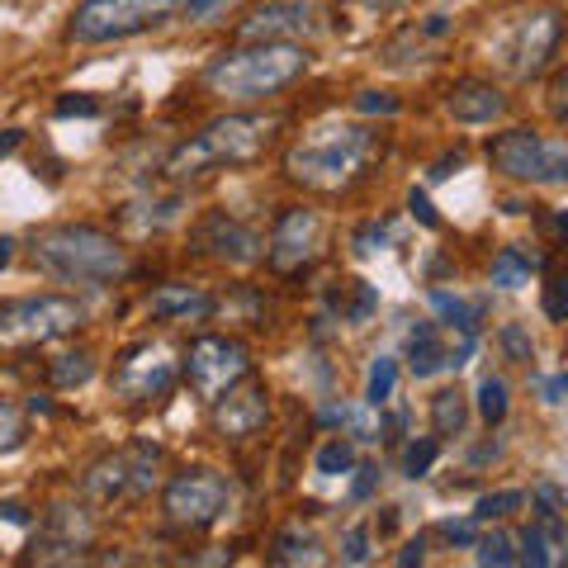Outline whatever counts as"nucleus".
Instances as JSON below:
<instances>
[{"label":"nucleus","mask_w":568,"mask_h":568,"mask_svg":"<svg viewBox=\"0 0 568 568\" xmlns=\"http://www.w3.org/2000/svg\"><path fill=\"white\" fill-rule=\"evenodd\" d=\"M384 162V133L369 123H327L284 152V175L317 194H342L361 185Z\"/></svg>","instance_id":"nucleus-1"},{"label":"nucleus","mask_w":568,"mask_h":568,"mask_svg":"<svg viewBox=\"0 0 568 568\" xmlns=\"http://www.w3.org/2000/svg\"><path fill=\"white\" fill-rule=\"evenodd\" d=\"M280 133V119H265V114H223V119H209L200 133L185 138L175 148L162 171L171 181H194L204 171H223V166H252L271 152V142Z\"/></svg>","instance_id":"nucleus-2"},{"label":"nucleus","mask_w":568,"mask_h":568,"mask_svg":"<svg viewBox=\"0 0 568 568\" xmlns=\"http://www.w3.org/2000/svg\"><path fill=\"white\" fill-rule=\"evenodd\" d=\"M33 261L62 284H85V290H104L129 275V252L114 233L91 223H58L33 237Z\"/></svg>","instance_id":"nucleus-3"},{"label":"nucleus","mask_w":568,"mask_h":568,"mask_svg":"<svg viewBox=\"0 0 568 568\" xmlns=\"http://www.w3.org/2000/svg\"><path fill=\"white\" fill-rule=\"evenodd\" d=\"M308 71V48L298 43H242L233 52H219L204 67V91L223 100H265L280 95Z\"/></svg>","instance_id":"nucleus-4"},{"label":"nucleus","mask_w":568,"mask_h":568,"mask_svg":"<svg viewBox=\"0 0 568 568\" xmlns=\"http://www.w3.org/2000/svg\"><path fill=\"white\" fill-rule=\"evenodd\" d=\"M181 14V0H81L67 24V39L81 48L123 43L138 33H156Z\"/></svg>","instance_id":"nucleus-5"},{"label":"nucleus","mask_w":568,"mask_h":568,"mask_svg":"<svg viewBox=\"0 0 568 568\" xmlns=\"http://www.w3.org/2000/svg\"><path fill=\"white\" fill-rule=\"evenodd\" d=\"M85 323V308L67 294H29L0 304V351H29L62 342Z\"/></svg>","instance_id":"nucleus-6"},{"label":"nucleus","mask_w":568,"mask_h":568,"mask_svg":"<svg viewBox=\"0 0 568 568\" xmlns=\"http://www.w3.org/2000/svg\"><path fill=\"white\" fill-rule=\"evenodd\" d=\"M488 166L521 185H564L568 148L564 138H545L536 129H507L488 138Z\"/></svg>","instance_id":"nucleus-7"},{"label":"nucleus","mask_w":568,"mask_h":568,"mask_svg":"<svg viewBox=\"0 0 568 568\" xmlns=\"http://www.w3.org/2000/svg\"><path fill=\"white\" fill-rule=\"evenodd\" d=\"M156 469H162V446H152V440H133V446H119L110 455H100L91 469L81 478V493L91 497V503H138V497H148L152 484H156Z\"/></svg>","instance_id":"nucleus-8"},{"label":"nucleus","mask_w":568,"mask_h":568,"mask_svg":"<svg viewBox=\"0 0 568 568\" xmlns=\"http://www.w3.org/2000/svg\"><path fill=\"white\" fill-rule=\"evenodd\" d=\"M233 507V484L219 469H181L162 488V511L181 530H209Z\"/></svg>","instance_id":"nucleus-9"},{"label":"nucleus","mask_w":568,"mask_h":568,"mask_svg":"<svg viewBox=\"0 0 568 568\" xmlns=\"http://www.w3.org/2000/svg\"><path fill=\"white\" fill-rule=\"evenodd\" d=\"M175 379H181V365L171 361V351L162 342H133L114 355V369H110V384H114V398H123L129 407H148V403H162Z\"/></svg>","instance_id":"nucleus-10"},{"label":"nucleus","mask_w":568,"mask_h":568,"mask_svg":"<svg viewBox=\"0 0 568 568\" xmlns=\"http://www.w3.org/2000/svg\"><path fill=\"white\" fill-rule=\"evenodd\" d=\"M181 375L194 394L213 403L219 394H227L233 384L252 375V346H246L242 336H219V332L200 336V342H190V351H185Z\"/></svg>","instance_id":"nucleus-11"},{"label":"nucleus","mask_w":568,"mask_h":568,"mask_svg":"<svg viewBox=\"0 0 568 568\" xmlns=\"http://www.w3.org/2000/svg\"><path fill=\"white\" fill-rule=\"evenodd\" d=\"M559 43H564L559 10H530L507 29V39L497 43V62H503L517 81H530L559 58Z\"/></svg>","instance_id":"nucleus-12"},{"label":"nucleus","mask_w":568,"mask_h":568,"mask_svg":"<svg viewBox=\"0 0 568 568\" xmlns=\"http://www.w3.org/2000/svg\"><path fill=\"white\" fill-rule=\"evenodd\" d=\"M323 252V213L308 204H290L275 213V227L265 237V261L275 275H298L308 271Z\"/></svg>","instance_id":"nucleus-13"},{"label":"nucleus","mask_w":568,"mask_h":568,"mask_svg":"<svg viewBox=\"0 0 568 568\" xmlns=\"http://www.w3.org/2000/svg\"><path fill=\"white\" fill-rule=\"evenodd\" d=\"M95 540V517L77 503H52L43 511V526L33 536L29 564H77Z\"/></svg>","instance_id":"nucleus-14"},{"label":"nucleus","mask_w":568,"mask_h":568,"mask_svg":"<svg viewBox=\"0 0 568 568\" xmlns=\"http://www.w3.org/2000/svg\"><path fill=\"white\" fill-rule=\"evenodd\" d=\"M323 29L313 0H265L246 20L237 24L242 43H294V39H313Z\"/></svg>","instance_id":"nucleus-15"},{"label":"nucleus","mask_w":568,"mask_h":568,"mask_svg":"<svg viewBox=\"0 0 568 568\" xmlns=\"http://www.w3.org/2000/svg\"><path fill=\"white\" fill-rule=\"evenodd\" d=\"M194 252L223 261V265H256V261H265V237L252 223L213 209L200 219V227H194Z\"/></svg>","instance_id":"nucleus-16"},{"label":"nucleus","mask_w":568,"mask_h":568,"mask_svg":"<svg viewBox=\"0 0 568 568\" xmlns=\"http://www.w3.org/2000/svg\"><path fill=\"white\" fill-rule=\"evenodd\" d=\"M271 426V388L265 384H233L213 398V432L223 440H252Z\"/></svg>","instance_id":"nucleus-17"},{"label":"nucleus","mask_w":568,"mask_h":568,"mask_svg":"<svg viewBox=\"0 0 568 568\" xmlns=\"http://www.w3.org/2000/svg\"><path fill=\"white\" fill-rule=\"evenodd\" d=\"M446 114L455 123H493L507 114V95L503 85H493L484 77H459L446 91Z\"/></svg>","instance_id":"nucleus-18"},{"label":"nucleus","mask_w":568,"mask_h":568,"mask_svg":"<svg viewBox=\"0 0 568 568\" xmlns=\"http://www.w3.org/2000/svg\"><path fill=\"white\" fill-rule=\"evenodd\" d=\"M213 308H219V298L194 290V284H162L148 294V313L156 323H204Z\"/></svg>","instance_id":"nucleus-19"},{"label":"nucleus","mask_w":568,"mask_h":568,"mask_svg":"<svg viewBox=\"0 0 568 568\" xmlns=\"http://www.w3.org/2000/svg\"><path fill=\"white\" fill-rule=\"evenodd\" d=\"M327 308H332V317H342L346 327H361L379 313V290L369 280H336L327 290Z\"/></svg>","instance_id":"nucleus-20"},{"label":"nucleus","mask_w":568,"mask_h":568,"mask_svg":"<svg viewBox=\"0 0 568 568\" xmlns=\"http://www.w3.org/2000/svg\"><path fill=\"white\" fill-rule=\"evenodd\" d=\"M517 564L530 568H555L564 559V545H568V526L564 521H530L517 540Z\"/></svg>","instance_id":"nucleus-21"},{"label":"nucleus","mask_w":568,"mask_h":568,"mask_svg":"<svg viewBox=\"0 0 568 568\" xmlns=\"http://www.w3.org/2000/svg\"><path fill=\"white\" fill-rule=\"evenodd\" d=\"M450 361L446 342H440V327L436 323H413V332H407V369H413L417 379H432L440 375Z\"/></svg>","instance_id":"nucleus-22"},{"label":"nucleus","mask_w":568,"mask_h":568,"mask_svg":"<svg viewBox=\"0 0 568 568\" xmlns=\"http://www.w3.org/2000/svg\"><path fill=\"white\" fill-rule=\"evenodd\" d=\"M540 265H545V256H540V252H530V246L511 242V246H503V252L493 256L488 280L497 284V290H521V284H530V280L540 275Z\"/></svg>","instance_id":"nucleus-23"},{"label":"nucleus","mask_w":568,"mask_h":568,"mask_svg":"<svg viewBox=\"0 0 568 568\" xmlns=\"http://www.w3.org/2000/svg\"><path fill=\"white\" fill-rule=\"evenodd\" d=\"M432 308L446 327H455L459 336H478V323H484V304H469L450 290H432Z\"/></svg>","instance_id":"nucleus-24"},{"label":"nucleus","mask_w":568,"mask_h":568,"mask_svg":"<svg viewBox=\"0 0 568 568\" xmlns=\"http://www.w3.org/2000/svg\"><path fill=\"white\" fill-rule=\"evenodd\" d=\"M271 564H323V540L304 526L280 530L275 545H271Z\"/></svg>","instance_id":"nucleus-25"},{"label":"nucleus","mask_w":568,"mask_h":568,"mask_svg":"<svg viewBox=\"0 0 568 568\" xmlns=\"http://www.w3.org/2000/svg\"><path fill=\"white\" fill-rule=\"evenodd\" d=\"M175 219H181V200H152V204H123L119 209V223H129L133 233H162V227H171Z\"/></svg>","instance_id":"nucleus-26"},{"label":"nucleus","mask_w":568,"mask_h":568,"mask_svg":"<svg viewBox=\"0 0 568 568\" xmlns=\"http://www.w3.org/2000/svg\"><path fill=\"white\" fill-rule=\"evenodd\" d=\"M432 426H436V436H465L469 398L459 394V388H440V394L432 398Z\"/></svg>","instance_id":"nucleus-27"},{"label":"nucleus","mask_w":568,"mask_h":568,"mask_svg":"<svg viewBox=\"0 0 568 568\" xmlns=\"http://www.w3.org/2000/svg\"><path fill=\"white\" fill-rule=\"evenodd\" d=\"M48 379L58 388H81L95 379V355L91 351H62L48 361Z\"/></svg>","instance_id":"nucleus-28"},{"label":"nucleus","mask_w":568,"mask_h":568,"mask_svg":"<svg viewBox=\"0 0 568 568\" xmlns=\"http://www.w3.org/2000/svg\"><path fill=\"white\" fill-rule=\"evenodd\" d=\"M521 507H526V493H521V488H497V493H484V497H478L469 517H474L478 526H488V521H507V517H517Z\"/></svg>","instance_id":"nucleus-29"},{"label":"nucleus","mask_w":568,"mask_h":568,"mask_svg":"<svg viewBox=\"0 0 568 568\" xmlns=\"http://www.w3.org/2000/svg\"><path fill=\"white\" fill-rule=\"evenodd\" d=\"M474 559L478 564H493V568H507V564H517V536L511 530H478V540H474Z\"/></svg>","instance_id":"nucleus-30"},{"label":"nucleus","mask_w":568,"mask_h":568,"mask_svg":"<svg viewBox=\"0 0 568 568\" xmlns=\"http://www.w3.org/2000/svg\"><path fill=\"white\" fill-rule=\"evenodd\" d=\"M394 388H398V361L394 355H375V365H369V384H365V403L384 407L388 398H394Z\"/></svg>","instance_id":"nucleus-31"},{"label":"nucleus","mask_w":568,"mask_h":568,"mask_svg":"<svg viewBox=\"0 0 568 568\" xmlns=\"http://www.w3.org/2000/svg\"><path fill=\"white\" fill-rule=\"evenodd\" d=\"M388 242H394V219H369L351 233V252L355 256H379V252H388Z\"/></svg>","instance_id":"nucleus-32"},{"label":"nucleus","mask_w":568,"mask_h":568,"mask_svg":"<svg viewBox=\"0 0 568 568\" xmlns=\"http://www.w3.org/2000/svg\"><path fill=\"white\" fill-rule=\"evenodd\" d=\"M351 465H355V446L346 436H332L327 446L317 450V459H313V469L323 478H342V474H351Z\"/></svg>","instance_id":"nucleus-33"},{"label":"nucleus","mask_w":568,"mask_h":568,"mask_svg":"<svg viewBox=\"0 0 568 568\" xmlns=\"http://www.w3.org/2000/svg\"><path fill=\"white\" fill-rule=\"evenodd\" d=\"M24 440H29V417L14 403H0V455L20 450Z\"/></svg>","instance_id":"nucleus-34"},{"label":"nucleus","mask_w":568,"mask_h":568,"mask_svg":"<svg viewBox=\"0 0 568 568\" xmlns=\"http://www.w3.org/2000/svg\"><path fill=\"white\" fill-rule=\"evenodd\" d=\"M497 346H503V355L511 365H530V361H536V342H530V332L521 323H507L503 332H497Z\"/></svg>","instance_id":"nucleus-35"},{"label":"nucleus","mask_w":568,"mask_h":568,"mask_svg":"<svg viewBox=\"0 0 568 568\" xmlns=\"http://www.w3.org/2000/svg\"><path fill=\"white\" fill-rule=\"evenodd\" d=\"M478 417H484L488 426H497L507 417V379H484L478 384Z\"/></svg>","instance_id":"nucleus-36"},{"label":"nucleus","mask_w":568,"mask_h":568,"mask_svg":"<svg viewBox=\"0 0 568 568\" xmlns=\"http://www.w3.org/2000/svg\"><path fill=\"white\" fill-rule=\"evenodd\" d=\"M436 455H440V440L436 436L413 440V446L403 450V474L407 478H426V474H432V465H436Z\"/></svg>","instance_id":"nucleus-37"},{"label":"nucleus","mask_w":568,"mask_h":568,"mask_svg":"<svg viewBox=\"0 0 568 568\" xmlns=\"http://www.w3.org/2000/svg\"><path fill=\"white\" fill-rule=\"evenodd\" d=\"M526 503H530V511H536V521H564V488L549 484V478L530 488Z\"/></svg>","instance_id":"nucleus-38"},{"label":"nucleus","mask_w":568,"mask_h":568,"mask_svg":"<svg viewBox=\"0 0 568 568\" xmlns=\"http://www.w3.org/2000/svg\"><path fill=\"white\" fill-rule=\"evenodd\" d=\"M545 317H549V323H564V317H568V280L564 275L545 280Z\"/></svg>","instance_id":"nucleus-39"},{"label":"nucleus","mask_w":568,"mask_h":568,"mask_svg":"<svg viewBox=\"0 0 568 568\" xmlns=\"http://www.w3.org/2000/svg\"><path fill=\"white\" fill-rule=\"evenodd\" d=\"M369 555H375V549H369V526H351L342 536V559L346 564H369Z\"/></svg>","instance_id":"nucleus-40"},{"label":"nucleus","mask_w":568,"mask_h":568,"mask_svg":"<svg viewBox=\"0 0 568 568\" xmlns=\"http://www.w3.org/2000/svg\"><path fill=\"white\" fill-rule=\"evenodd\" d=\"M355 110H361V114H379V119H394L398 114V100L388 95V91H361V95H355Z\"/></svg>","instance_id":"nucleus-41"},{"label":"nucleus","mask_w":568,"mask_h":568,"mask_svg":"<svg viewBox=\"0 0 568 568\" xmlns=\"http://www.w3.org/2000/svg\"><path fill=\"white\" fill-rule=\"evenodd\" d=\"M355 469V465H351ZM379 465H361L355 469V484H351V503H369V497H375V488H379Z\"/></svg>","instance_id":"nucleus-42"},{"label":"nucleus","mask_w":568,"mask_h":568,"mask_svg":"<svg viewBox=\"0 0 568 568\" xmlns=\"http://www.w3.org/2000/svg\"><path fill=\"white\" fill-rule=\"evenodd\" d=\"M440 540L469 549V545L478 540V521H474V517H465V521H440Z\"/></svg>","instance_id":"nucleus-43"},{"label":"nucleus","mask_w":568,"mask_h":568,"mask_svg":"<svg viewBox=\"0 0 568 568\" xmlns=\"http://www.w3.org/2000/svg\"><path fill=\"white\" fill-rule=\"evenodd\" d=\"M91 119V114H100V104L91 100V95H62L58 100V119Z\"/></svg>","instance_id":"nucleus-44"},{"label":"nucleus","mask_w":568,"mask_h":568,"mask_svg":"<svg viewBox=\"0 0 568 568\" xmlns=\"http://www.w3.org/2000/svg\"><path fill=\"white\" fill-rule=\"evenodd\" d=\"M407 209H413V219H417L422 227H440V213L432 209V200H426L422 190H413V194H407Z\"/></svg>","instance_id":"nucleus-45"},{"label":"nucleus","mask_w":568,"mask_h":568,"mask_svg":"<svg viewBox=\"0 0 568 568\" xmlns=\"http://www.w3.org/2000/svg\"><path fill=\"white\" fill-rule=\"evenodd\" d=\"M227 6V0H181V14L190 24H200V20H209V14H219Z\"/></svg>","instance_id":"nucleus-46"},{"label":"nucleus","mask_w":568,"mask_h":568,"mask_svg":"<svg viewBox=\"0 0 568 568\" xmlns=\"http://www.w3.org/2000/svg\"><path fill=\"white\" fill-rule=\"evenodd\" d=\"M450 29H455V20H450V14H432V20H422V24H417V33H422V39H446Z\"/></svg>","instance_id":"nucleus-47"},{"label":"nucleus","mask_w":568,"mask_h":568,"mask_svg":"<svg viewBox=\"0 0 568 568\" xmlns=\"http://www.w3.org/2000/svg\"><path fill=\"white\" fill-rule=\"evenodd\" d=\"M459 166H465V152H446V156H440V162H436L432 171H426V175H432V181H450V175H455Z\"/></svg>","instance_id":"nucleus-48"},{"label":"nucleus","mask_w":568,"mask_h":568,"mask_svg":"<svg viewBox=\"0 0 568 568\" xmlns=\"http://www.w3.org/2000/svg\"><path fill=\"white\" fill-rule=\"evenodd\" d=\"M536 388H540V398L555 407V403H564V379L559 375H549V379H536Z\"/></svg>","instance_id":"nucleus-49"},{"label":"nucleus","mask_w":568,"mask_h":568,"mask_svg":"<svg viewBox=\"0 0 568 568\" xmlns=\"http://www.w3.org/2000/svg\"><path fill=\"white\" fill-rule=\"evenodd\" d=\"M20 142H24V129H0V156L20 152Z\"/></svg>","instance_id":"nucleus-50"},{"label":"nucleus","mask_w":568,"mask_h":568,"mask_svg":"<svg viewBox=\"0 0 568 568\" xmlns=\"http://www.w3.org/2000/svg\"><path fill=\"white\" fill-rule=\"evenodd\" d=\"M422 559H426V540L417 536V540H413V545H407L403 555H398V564H422Z\"/></svg>","instance_id":"nucleus-51"},{"label":"nucleus","mask_w":568,"mask_h":568,"mask_svg":"<svg viewBox=\"0 0 568 568\" xmlns=\"http://www.w3.org/2000/svg\"><path fill=\"white\" fill-rule=\"evenodd\" d=\"M398 530V507H384V517H379V536H394Z\"/></svg>","instance_id":"nucleus-52"},{"label":"nucleus","mask_w":568,"mask_h":568,"mask_svg":"<svg viewBox=\"0 0 568 568\" xmlns=\"http://www.w3.org/2000/svg\"><path fill=\"white\" fill-rule=\"evenodd\" d=\"M549 104H555V119H564V71L555 77V91H549Z\"/></svg>","instance_id":"nucleus-53"},{"label":"nucleus","mask_w":568,"mask_h":568,"mask_svg":"<svg viewBox=\"0 0 568 568\" xmlns=\"http://www.w3.org/2000/svg\"><path fill=\"white\" fill-rule=\"evenodd\" d=\"M493 455H503V446H497V440H488V446L474 450V465H484V459H493Z\"/></svg>","instance_id":"nucleus-54"},{"label":"nucleus","mask_w":568,"mask_h":568,"mask_svg":"<svg viewBox=\"0 0 568 568\" xmlns=\"http://www.w3.org/2000/svg\"><path fill=\"white\" fill-rule=\"evenodd\" d=\"M365 6H369V10H379V14H388V10H403L407 0H365Z\"/></svg>","instance_id":"nucleus-55"},{"label":"nucleus","mask_w":568,"mask_h":568,"mask_svg":"<svg viewBox=\"0 0 568 568\" xmlns=\"http://www.w3.org/2000/svg\"><path fill=\"white\" fill-rule=\"evenodd\" d=\"M10 261H14V242H10V237H0V271H6Z\"/></svg>","instance_id":"nucleus-56"}]
</instances>
